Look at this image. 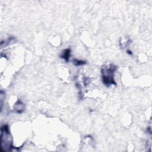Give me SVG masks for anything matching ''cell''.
Segmentation results:
<instances>
[{"mask_svg":"<svg viewBox=\"0 0 152 152\" xmlns=\"http://www.w3.org/2000/svg\"><path fill=\"white\" fill-rule=\"evenodd\" d=\"M117 67L113 64L105 65L102 67V79L103 83L107 87L111 85H116L114 79V74Z\"/></svg>","mask_w":152,"mask_h":152,"instance_id":"1","label":"cell"},{"mask_svg":"<svg viewBox=\"0 0 152 152\" xmlns=\"http://www.w3.org/2000/svg\"><path fill=\"white\" fill-rule=\"evenodd\" d=\"M15 149L12 146V137L8 125H4L1 128V150L9 151Z\"/></svg>","mask_w":152,"mask_h":152,"instance_id":"2","label":"cell"},{"mask_svg":"<svg viewBox=\"0 0 152 152\" xmlns=\"http://www.w3.org/2000/svg\"><path fill=\"white\" fill-rule=\"evenodd\" d=\"M14 108L15 111H16L17 113L22 114L24 109V103L20 100L18 99L17 101V102L15 103V105L14 106Z\"/></svg>","mask_w":152,"mask_h":152,"instance_id":"3","label":"cell"},{"mask_svg":"<svg viewBox=\"0 0 152 152\" xmlns=\"http://www.w3.org/2000/svg\"><path fill=\"white\" fill-rule=\"evenodd\" d=\"M70 55H71V49L68 48V49H64L63 51L62 54L61 55L60 57L61 58H63L64 59H65L66 63H68L69 61Z\"/></svg>","mask_w":152,"mask_h":152,"instance_id":"4","label":"cell"},{"mask_svg":"<svg viewBox=\"0 0 152 152\" xmlns=\"http://www.w3.org/2000/svg\"><path fill=\"white\" fill-rule=\"evenodd\" d=\"M72 63H73L74 65L75 66H81L83 65L86 64V61H82V60H78L77 59H74L72 60Z\"/></svg>","mask_w":152,"mask_h":152,"instance_id":"5","label":"cell"},{"mask_svg":"<svg viewBox=\"0 0 152 152\" xmlns=\"http://www.w3.org/2000/svg\"><path fill=\"white\" fill-rule=\"evenodd\" d=\"M127 54H129V55H133V53H132V52H131V51H130V50H127Z\"/></svg>","mask_w":152,"mask_h":152,"instance_id":"6","label":"cell"}]
</instances>
